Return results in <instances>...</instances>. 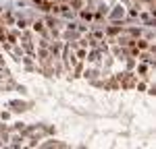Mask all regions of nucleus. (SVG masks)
Segmentation results:
<instances>
[{
	"instance_id": "f03ea898",
	"label": "nucleus",
	"mask_w": 156,
	"mask_h": 149,
	"mask_svg": "<svg viewBox=\"0 0 156 149\" xmlns=\"http://www.w3.org/2000/svg\"><path fill=\"white\" fill-rule=\"evenodd\" d=\"M33 29L40 31V33H44V23H35V25H33Z\"/></svg>"
},
{
	"instance_id": "f257e3e1",
	"label": "nucleus",
	"mask_w": 156,
	"mask_h": 149,
	"mask_svg": "<svg viewBox=\"0 0 156 149\" xmlns=\"http://www.w3.org/2000/svg\"><path fill=\"white\" fill-rule=\"evenodd\" d=\"M13 106H15V110H21V112L25 110V104H21V102H13Z\"/></svg>"
},
{
	"instance_id": "7ed1b4c3",
	"label": "nucleus",
	"mask_w": 156,
	"mask_h": 149,
	"mask_svg": "<svg viewBox=\"0 0 156 149\" xmlns=\"http://www.w3.org/2000/svg\"><path fill=\"white\" fill-rule=\"evenodd\" d=\"M138 46H140V48H142V50H146V48H148V44H146V41H144V39H140V41H138Z\"/></svg>"
}]
</instances>
